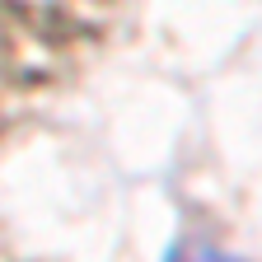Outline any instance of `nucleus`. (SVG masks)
<instances>
[{"label":"nucleus","mask_w":262,"mask_h":262,"mask_svg":"<svg viewBox=\"0 0 262 262\" xmlns=\"http://www.w3.org/2000/svg\"><path fill=\"white\" fill-rule=\"evenodd\" d=\"M169 262H239V257H229L225 248H215L206 239H187V244H178L169 253Z\"/></svg>","instance_id":"1"}]
</instances>
